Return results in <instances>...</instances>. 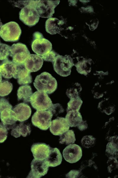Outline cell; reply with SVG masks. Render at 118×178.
I'll use <instances>...</instances> for the list:
<instances>
[{
	"mask_svg": "<svg viewBox=\"0 0 118 178\" xmlns=\"http://www.w3.org/2000/svg\"><path fill=\"white\" fill-rule=\"evenodd\" d=\"M69 128L65 118L58 117L51 122L50 130L53 135L60 136L68 130Z\"/></svg>",
	"mask_w": 118,
	"mask_h": 178,
	"instance_id": "obj_14",
	"label": "cell"
},
{
	"mask_svg": "<svg viewBox=\"0 0 118 178\" xmlns=\"http://www.w3.org/2000/svg\"><path fill=\"white\" fill-rule=\"evenodd\" d=\"M60 1L36 0L35 8L40 17L51 18L55 12V8Z\"/></svg>",
	"mask_w": 118,
	"mask_h": 178,
	"instance_id": "obj_8",
	"label": "cell"
},
{
	"mask_svg": "<svg viewBox=\"0 0 118 178\" xmlns=\"http://www.w3.org/2000/svg\"><path fill=\"white\" fill-rule=\"evenodd\" d=\"M77 126L80 130L82 131L87 128V125L86 121L82 120V122Z\"/></svg>",
	"mask_w": 118,
	"mask_h": 178,
	"instance_id": "obj_37",
	"label": "cell"
},
{
	"mask_svg": "<svg viewBox=\"0 0 118 178\" xmlns=\"http://www.w3.org/2000/svg\"><path fill=\"white\" fill-rule=\"evenodd\" d=\"M22 33L19 24L11 21L2 25L0 29V36L4 41L14 42L18 41Z\"/></svg>",
	"mask_w": 118,
	"mask_h": 178,
	"instance_id": "obj_3",
	"label": "cell"
},
{
	"mask_svg": "<svg viewBox=\"0 0 118 178\" xmlns=\"http://www.w3.org/2000/svg\"><path fill=\"white\" fill-rule=\"evenodd\" d=\"M2 26V22H1V20L0 19V29Z\"/></svg>",
	"mask_w": 118,
	"mask_h": 178,
	"instance_id": "obj_38",
	"label": "cell"
},
{
	"mask_svg": "<svg viewBox=\"0 0 118 178\" xmlns=\"http://www.w3.org/2000/svg\"><path fill=\"white\" fill-rule=\"evenodd\" d=\"M31 131L30 125L22 122L12 128L11 134L16 138L19 137L21 135L25 137L28 135H29Z\"/></svg>",
	"mask_w": 118,
	"mask_h": 178,
	"instance_id": "obj_21",
	"label": "cell"
},
{
	"mask_svg": "<svg viewBox=\"0 0 118 178\" xmlns=\"http://www.w3.org/2000/svg\"><path fill=\"white\" fill-rule=\"evenodd\" d=\"M31 47L37 55L42 56L51 51L52 44L50 42L44 38L42 34L38 31L34 33Z\"/></svg>",
	"mask_w": 118,
	"mask_h": 178,
	"instance_id": "obj_5",
	"label": "cell"
},
{
	"mask_svg": "<svg viewBox=\"0 0 118 178\" xmlns=\"http://www.w3.org/2000/svg\"><path fill=\"white\" fill-rule=\"evenodd\" d=\"M31 170L27 178H40L46 174L49 166L45 160L34 158L31 163Z\"/></svg>",
	"mask_w": 118,
	"mask_h": 178,
	"instance_id": "obj_10",
	"label": "cell"
},
{
	"mask_svg": "<svg viewBox=\"0 0 118 178\" xmlns=\"http://www.w3.org/2000/svg\"><path fill=\"white\" fill-rule=\"evenodd\" d=\"M54 70L61 76L66 77L71 74V69L74 66L73 59L70 55H58L53 63Z\"/></svg>",
	"mask_w": 118,
	"mask_h": 178,
	"instance_id": "obj_4",
	"label": "cell"
},
{
	"mask_svg": "<svg viewBox=\"0 0 118 178\" xmlns=\"http://www.w3.org/2000/svg\"><path fill=\"white\" fill-rule=\"evenodd\" d=\"M62 23L56 18H51L48 19L45 23L46 31L51 35L59 33L60 27L63 24Z\"/></svg>",
	"mask_w": 118,
	"mask_h": 178,
	"instance_id": "obj_20",
	"label": "cell"
},
{
	"mask_svg": "<svg viewBox=\"0 0 118 178\" xmlns=\"http://www.w3.org/2000/svg\"><path fill=\"white\" fill-rule=\"evenodd\" d=\"M30 54L27 46L21 43L14 44L11 47L10 56L12 61L16 64L24 63L25 59Z\"/></svg>",
	"mask_w": 118,
	"mask_h": 178,
	"instance_id": "obj_9",
	"label": "cell"
},
{
	"mask_svg": "<svg viewBox=\"0 0 118 178\" xmlns=\"http://www.w3.org/2000/svg\"><path fill=\"white\" fill-rule=\"evenodd\" d=\"M50 112L53 115H57L59 113H63L64 109L62 106L59 103L52 104L50 107L47 110Z\"/></svg>",
	"mask_w": 118,
	"mask_h": 178,
	"instance_id": "obj_32",
	"label": "cell"
},
{
	"mask_svg": "<svg viewBox=\"0 0 118 178\" xmlns=\"http://www.w3.org/2000/svg\"><path fill=\"white\" fill-rule=\"evenodd\" d=\"M12 109H4L0 111V118L1 122L0 127L7 130L14 127L17 120L14 112Z\"/></svg>",
	"mask_w": 118,
	"mask_h": 178,
	"instance_id": "obj_12",
	"label": "cell"
},
{
	"mask_svg": "<svg viewBox=\"0 0 118 178\" xmlns=\"http://www.w3.org/2000/svg\"><path fill=\"white\" fill-rule=\"evenodd\" d=\"M51 148L45 143H36L32 145L31 150L34 158L44 160L48 157Z\"/></svg>",
	"mask_w": 118,
	"mask_h": 178,
	"instance_id": "obj_15",
	"label": "cell"
},
{
	"mask_svg": "<svg viewBox=\"0 0 118 178\" xmlns=\"http://www.w3.org/2000/svg\"><path fill=\"white\" fill-rule=\"evenodd\" d=\"M12 105L7 100L4 98L0 99V111L5 108L12 109Z\"/></svg>",
	"mask_w": 118,
	"mask_h": 178,
	"instance_id": "obj_34",
	"label": "cell"
},
{
	"mask_svg": "<svg viewBox=\"0 0 118 178\" xmlns=\"http://www.w3.org/2000/svg\"><path fill=\"white\" fill-rule=\"evenodd\" d=\"M16 71L13 75V77L17 80L19 85H28L32 82V78L31 72L25 67L24 63L16 64Z\"/></svg>",
	"mask_w": 118,
	"mask_h": 178,
	"instance_id": "obj_13",
	"label": "cell"
},
{
	"mask_svg": "<svg viewBox=\"0 0 118 178\" xmlns=\"http://www.w3.org/2000/svg\"><path fill=\"white\" fill-rule=\"evenodd\" d=\"M83 101L79 96L70 99L67 104V112L71 110L79 111Z\"/></svg>",
	"mask_w": 118,
	"mask_h": 178,
	"instance_id": "obj_28",
	"label": "cell"
},
{
	"mask_svg": "<svg viewBox=\"0 0 118 178\" xmlns=\"http://www.w3.org/2000/svg\"><path fill=\"white\" fill-rule=\"evenodd\" d=\"M58 55L53 51H50L42 57L45 61L51 62L53 63Z\"/></svg>",
	"mask_w": 118,
	"mask_h": 178,
	"instance_id": "obj_33",
	"label": "cell"
},
{
	"mask_svg": "<svg viewBox=\"0 0 118 178\" xmlns=\"http://www.w3.org/2000/svg\"><path fill=\"white\" fill-rule=\"evenodd\" d=\"M36 0H29L27 5L22 9L19 13V19L29 27L35 26L39 21L40 16L35 8Z\"/></svg>",
	"mask_w": 118,
	"mask_h": 178,
	"instance_id": "obj_2",
	"label": "cell"
},
{
	"mask_svg": "<svg viewBox=\"0 0 118 178\" xmlns=\"http://www.w3.org/2000/svg\"><path fill=\"white\" fill-rule=\"evenodd\" d=\"M35 88L38 91L50 94L57 89V82L50 74L44 72L37 76L33 82Z\"/></svg>",
	"mask_w": 118,
	"mask_h": 178,
	"instance_id": "obj_1",
	"label": "cell"
},
{
	"mask_svg": "<svg viewBox=\"0 0 118 178\" xmlns=\"http://www.w3.org/2000/svg\"><path fill=\"white\" fill-rule=\"evenodd\" d=\"M82 59L79 60L77 58L78 62L74 66L76 67L78 72L81 74L86 76L91 70V63L90 59H86L82 57Z\"/></svg>",
	"mask_w": 118,
	"mask_h": 178,
	"instance_id": "obj_24",
	"label": "cell"
},
{
	"mask_svg": "<svg viewBox=\"0 0 118 178\" xmlns=\"http://www.w3.org/2000/svg\"><path fill=\"white\" fill-rule=\"evenodd\" d=\"M96 139L93 136L87 135L84 136L82 139L81 142L84 147L88 148L93 146L95 142Z\"/></svg>",
	"mask_w": 118,
	"mask_h": 178,
	"instance_id": "obj_31",
	"label": "cell"
},
{
	"mask_svg": "<svg viewBox=\"0 0 118 178\" xmlns=\"http://www.w3.org/2000/svg\"><path fill=\"white\" fill-rule=\"evenodd\" d=\"M30 103L32 107L37 110H48L52 105V101L45 93L36 91L31 96Z\"/></svg>",
	"mask_w": 118,
	"mask_h": 178,
	"instance_id": "obj_6",
	"label": "cell"
},
{
	"mask_svg": "<svg viewBox=\"0 0 118 178\" xmlns=\"http://www.w3.org/2000/svg\"><path fill=\"white\" fill-rule=\"evenodd\" d=\"M82 89L80 84L76 82L68 88L66 91V95L70 99L76 98L79 95Z\"/></svg>",
	"mask_w": 118,
	"mask_h": 178,
	"instance_id": "obj_26",
	"label": "cell"
},
{
	"mask_svg": "<svg viewBox=\"0 0 118 178\" xmlns=\"http://www.w3.org/2000/svg\"><path fill=\"white\" fill-rule=\"evenodd\" d=\"M63 154L66 161L70 163H74L81 159L82 152L81 147L78 145L71 144L63 150Z\"/></svg>",
	"mask_w": 118,
	"mask_h": 178,
	"instance_id": "obj_11",
	"label": "cell"
},
{
	"mask_svg": "<svg viewBox=\"0 0 118 178\" xmlns=\"http://www.w3.org/2000/svg\"><path fill=\"white\" fill-rule=\"evenodd\" d=\"M8 134L7 130L0 127V143L3 142L6 139Z\"/></svg>",
	"mask_w": 118,
	"mask_h": 178,
	"instance_id": "obj_35",
	"label": "cell"
},
{
	"mask_svg": "<svg viewBox=\"0 0 118 178\" xmlns=\"http://www.w3.org/2000/svg\"><path fill=\"white\" fill-rule=\"evenodd\" d=\"M12 84L8 81L3 80L0 82V96H4L9 95L12 91Z\"/></svg>",
	"mask_w": 118,
	"mask_h": 178,
	"instance_id": "obj_29",
	"label": "cell"
},
{
	"mask_svg": "<svg viewBox=\"0 0 118 178\" xmlns=\"http://www.w3.org/2000/svg\"><path fill=\"white\" fill-rule=\"evenodd\" d=\"M45 160L49 167H55L61 163L62 157L58 148H52L48 157Z\"/></svg>",
	"mask_w": 118,
	"mask_h": 178,
	"instance_id": "obj_19",
	"label": "cell"
},
{
	"mask_svg": "<svg viewBox=\"0 0 118 178\" xmlns=\"http://www.w3.org/2000/svg\"><path fill=\"white\" fill-rule=\"evenodd\" d=\"M1 80H2L1 75V74L0 73V82L1 81Z\"/></svg>",
	"mask_w": 118,
	"mask_h": 178,
	"instance_id": "obj_39",
	"label": "cell"
},
{
	"mask_svg": "<svg viewBox=\"0 0 118 178\" xmlns=\"http://www.w3.org/2000/svg\"><path fill=\"white\" fill-rule=\"evenodd\" d=\"M43 62L42 57L37 55L30 54L25 59L24 65L30 72H36L42 68Z\"/></svg>",
	"mask_w": 118,
	"mask_h": 178,
	"instance_id": "obj_16",
	"label": "cell"
},
{
	"mask_svg": "<svg viewBox=\"0 0 118 178\" xmlns=\"http://www.w3.org/2000/svg\"><path fill=\"white\" fill-rule=\"evenodd\" d=\"M16 69V65L8 58L3 61L0 64V73L5 78L13 77Z\"/></svg>",
	"mask_w": 118,
	"mask_h": 178,
	"instance_id": "obj_18",
	"label": "cell"
},
{
	"mask_svg": "<svg viewBox=\"0 0 118 178\" xmlns=\"http://www.w3.org/2000/svg\"><path fill=\"white\" fill-rule=\"evenodd\" d=\"M53 114L49 111L37 110L31 119L33 125L41 130H46L50 127Z\"/></svg>",
	"mask_w": 118,
	"mask_h": 178,
	"instance_id": "obj_7",
	"label": "cell"
},
{
	"mask_svg": "<svg viewBox=\"0 0 118 178\" xmlns=\"http://www.w3.org/2000/svg\"><path fill=\"white\" fill-rule=\"evenodd\" d=\"M59 143L66 145L73 144L76 140L74 131L68 130L60 135Z\"/></svg>",
	"mask_w": 118,
	"mask_h": 178,
	"instance_id": "obj_25",
	"label": "cell"
},
{
	"mask_svg": "<svg viewBox=\"0 0 118 178\" xmlns=\"http://www.w3.org/2000/svg\"><path fill=\"white\" fill-rule=\"evenodd\" d=\"M17 120L23 122L30 117L31 109L30 107L24 103H20L16 105L13 109Z\"/></svg>",
	"mask_w": 118,
	"mask_h": 178,
	"instance_id": "obj_17",
	"label": "cell"
},
{
	"mask_svg": "<svg viewBox=\"0 0 118 178\" xmlns=\"http://www.w3.org/2000/svg\"><path fill=\"white\" fill-rule=\"evenodd\" d=\"M110 143L111 146V149H109L106 150V152H108L109 153L111 154V155H114L116 153V150H117V148H116V144H115Z\"/></svg>",
	"mask_w": 118,
	"mask_h": 178,
	"instance_id": "obj_36",
	"label": "cell"
},
{
	"mask_svg": "<svg viewBox=\"0 0 118 178\" xmlns=\"http://www.w3.org/2000/svg\"><path fill=\"white\" fill-rule=\"evenodd\" d=\"M32 94L30 86L26 85L20 86L17 91L18 100H22L24 102H30Z\"/></svg>",
	"mask_w": 118,
	"mask_h": 178,
	"instance_id": "obj_23",
	"label": "cell"
},
{
	"mask_svg": "<svg viewBox=\"0 0 118 178\" xmlns=\"http://www.w3.org/2000/svg\"><path fill=\"white\" fill-rule=\"evenodd\" d=\"M11 47L6 44L0 43V61L8 58L10 56Z\"/></svg>",
	"mask_w": 118,
	"mask_h": 178,
	"instance_id": "obj_30",
	"label": "cell"
},
{
	"mask_svg": "<svg viewBox=\"0 0 118 178\" xmlns=\"http://www.w3.org/2000/svg\"><path fill=\"white\" fill-rule=\"evenodd\" d=\"M108 99L103 100L99 103L98 108L102 112L107 115L112 113L114 110V106L109 101Z\"/></svg>",
	"mask_w": 118,
	"mask_h": 178,
	"instance_id": "obj_27",
	"label": "cell"
},
{
	"mask_svg": "<svg viewBox=\"0 0 118 178\" xmlns=\"http://www.w3.org/2000/svg\"><path fill=\"white\" fill-rule=\"evenodd\" d=\"M65 119L70 127L77 126L82 122V118L78 111L71 110L67 112Z\"/></svg>",
	"mask_w": 118,
	"mask_h": 178,
	"instance_id": "obj_22",
	"label": "cell"
}]
</instances>
